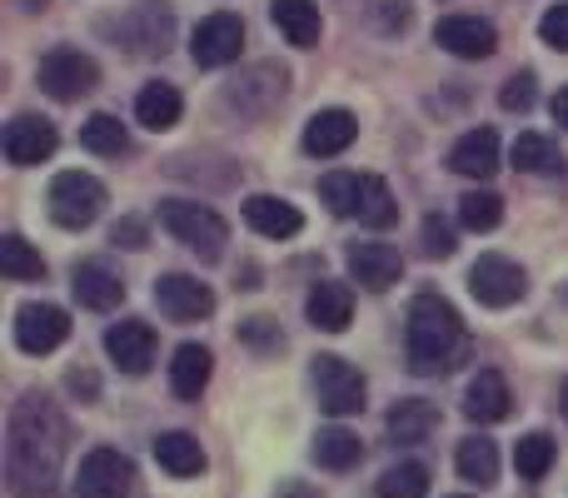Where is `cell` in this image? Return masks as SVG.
I'll return each instance as SVG.
<instances>
[{
  "instance_id": "cell-1",
  "label": "cell",
  "mask_w": 568,
  "mask_h": 498,
  "mask_svg": "<svg viewBox=\"0 0 568 498\" xmlns=\"http://www.w3.org/2000/svg\"><path fill=\"white\" fill-rule=\"evenodd\" d=\"M65 449H70V424L40 394L10 409L6 424V479L16 498H50L60 489V469H65Z\"/></svg>"
},
{
  "instance_id": "cell-2",
  "label": "cell",
  "mask_w": 568,
  "mask_h": 498,
  "mask_svg": "<svg viewBox=\"0 0 568 498\" xmlns=\"http://www.w3.org/2000/svg\"><path fill=\"white\" fill-rule=\"evenodd\" d=\"M404 354H409L414 374H449L464 354V319L449 299L439 294H419L404 319Z\"/></svg>"
},
{
  "instance_id": "cell-3",
  "label": "cell",
  "mask_w": 568,
  "mask_h": 498,
  "mask_svg": "<svg viewBox=\"0 0 568 498\" xmlns=\"http://www.w3.org/2000/svg\"><path fill=\"white\" fill-rule=\"evenodd\" d=\"M320 195L339 220H359V225H369V230L394 225V215H399L389 185H384L379 175H359V170H334V175H324Z\"/></svg>"
},
{
  "instance_id": "cell-4",
  "label": "cell",
  "mask_w": 568,
  "mask_h": 498,
  "mask_svg": "<svg viewBox=\"0 0 568 498\" xmlns=\"http://www.w3.org/2000/svg\"><path fill=\"white\" fill-rule=\"evenodd\" d=\"M160 225L190 254H200V260H220V254H225L230 225L210 205H200V200H165V205H160Z\"/></svg>"
},
{
  "instance_id": "cell-5",
  "label": "cell",
  "mask_w": 568,
  "mask_h": 498,
  "mask_svg": "<svg viewBox=\"0 0 568 498\" xmlns=\"http://www.w3.org/2000/svg\"><path fill=\"white\" fill-rule=\"evenodd\" d=\"M45 205L60 230H85V225H95L100 210H105V185H100L95 175H85V170H60V175L50 180Z\"/></svg>"
},
{
  "instance_id": "cell-6",
  "label": "cell",
  "mask_w": 568,
  "mask_h": 498,
  "mask_svg": "<svg viewBox=\"0 0 568 498\" xmlns=\"http://www.w3.org/2000/svg\"><path fill=\"white\" fill-rule=\"evenodd\" d=\"M310 384H314V399H320V409L329 414V419H349V414L364 409V379L349 359H339V354H320V359L310 364Z\"/></svg>"
},
{
  "instance_id": "cell-7",
  "label": "cell",
  "mask_w": 568,
  "mask_h": 498,
  "mask_svg": "<svg viewBox=\"0 0 568 498\" xmlns=\"http://www.w3.org/2000/svg\"><path fill=\"white\" fill-rule=\"evenodd\" d=\"M36 80H40V90H45L50 100H65L70 105V100L90 95V90L100 85V65L90 55H80V50L60 45V50H50V55L40 60Z\"/></svg>"
},
{
  "instance_id": "cell-8",
  "label": "cell",
  "mask_w": 568,
  "mask_h": 498,
  "mask_svg": "<svg viewBox=\"0 0 568 498\" xmlns=\"http://www.w3.org/2000/svg\"><path fill=\"white\" fill-rule=\"evenodd\" d=\"M135 489V464L120 449H90L75 474V498H130Z\"/></svg>"
},
{
  "instance_id": "cell-9",
  "label": "cell",
  "mask_w": 568,
  "mask_h": 498,
  "mask_svg": "<svg viewBox=\"0 0 568 498\" xmlns=\"http://www.w3.org/2000/svg\"><path fill=\"white\" fill-rule=\"evenodd\" d=\"M469 289H474V299L489 304V309H509V304L524 299L529 280H524V270L514 260H504V254H479L469 270Z\"/></svg>"
},
{
  "instance_id": "cell-10",
  "label": "cell",
  "mask_w": 568,
  "mask_h": 498,
  "mask_svg": "<svg viewBox=\"0 0 568 498\" xmlns=\"http://www.w3.org/2000/svg\"><path fill=\"white\" fill-rule=\"evenodd\" d=\"M155 304L165 319L195 324V319H210V314H215V289H210L205 280H190V274H160Z\"/></svg>"
},
{
  "instance_id": "cell-11",
  "label": "cell",
  "mask_w": 568,
  "mask_h": 498,
  "mask_svg": "<svg viewBox=\"0 0 568 498\" xmlns=\"http://www.w3.org/2000/svg\"><path fill=\"white\" fill-rule=\"evenodd\" d=\"M240 50H245V20L230 16V10H220V16L200 20L195 40H190V55H195V65H205V70L240 60Z\"/></svg>"
},
{
  "instance_id": "cell-12",
  "label": "cell",
  "mask_w": 568,
  "mask_h": 498,
  "mask_svg": "<svg viewBox=\"0 0 568 498\" xmlns=\"http://www.w3.org/2000/svg\"><path fill=\"white\" fill-rule=\"evenodd\" d=\"M105 354L120 374H150L155 364V329L145 319H120L105 329Z\"/></svg>"
},
{
  "instance_id": "cell-13",
  "label": "cell",
  "mask_w": 568,
  "mask_h": 498,
  "mask_svg": "<svg viewBox=\"0 0 568 498\" xmlns=\"http://www.w3.org/2000/svg\"><path fill=\"white\" fill-rule=\"evenodd\" d=\"M0 145H6V160H10V165H40V160L55 155L60 135H55V125H50V120H40V115H16V120L6 125V135H0Z\"/></svg>"
},
{
  "instance_id": "cell-14",
  "label": "cell",
  "mask_w": 568,
  "mask_h": 498,
  "mask_svg": "<svg viewBox=\"0 0 568 498\" xmlns=\"http://www.w3.org/2000/svg\"><path fill=\"white\" fill-rule=\"evenodd\" d=\"M434 40L459 60H484L499 50V30L479 16H444L439 26H434Z\"/></svg>"
},
{
  "instance_id": "cell-15",
  "label": "cell",
  "mask_w": 568,
  "mask_h": 498,
  "mask_svg": "<svg viewBox=\"0 0 568 498\" xmlns=\"http://www.w3.org/2000/svg\"><path fill=\"white\" fill-rule=\"evenodd\" d=\"M65 339H70V319L55 304H26V309L16 314V344L26 354H50Z\"/></svg>"
},
{
  "instance_id": "cell-16",
  "label": "cell",
  "mask_w": 568,
  "mask_h": 498,
  "mask_svg": "<svg viewBox=\"0 0 568 498\" xmlns=\"http://www.w3.org/2000/svg\"><path fill=\"white\" fill-rule=\"evenodd\" d=\"M344 264H349V280H359L364 289L384 294L394 280L404 274V260L394 245H379V240H364V245H349V254H344Z\"/></svg>"
},
{
  "instance_id": "cell-17",
  "label": "cell",
  "mask_w": 568,
  "mask_h": 498,
  "mask_svg": "<svg viewBox=\"0 0 568 498\" xmlns=\"http://www.w3.org/2000/svg\"><path fill=\"white\" fill-rule=\"evenodd\" d=\"M449 170L454 175H464V180H489L494 170H499V135H494L489 125L459 135L454 140V150H449Z\"/></svg>"
},
{
  "instance_id": "cell-18",
  "label": "cell",
  "mask_w": 568,
  "mask_h": 498,
  "mask_svg": "<svg viewBox=\"0 0 568 498\" xmlns=\"http://www.w3.org/2000/svg\"><path fill=\"white\" fill-rule=\"evenodd\" d=\"M70 289H75V299L85 304V309H95V314H110V309H120L125 304V280L120 274H110L105 264H75V274H70Z\"/></svg>"
},
{
  "instance_id": "cell-19",
  "label": "cell",
  "mask_w": 568,
  "mask_h": 498,
  "mask_svg": "<svg viewBox=\"0 0 568 498\" xmlns=\"http://www.w3.org/2000/svg\"><path fill=\"white\" fill-rule=\"evenodd\" d=\"M304 314H310L314 329L344 334V329H349V319H354V294H349V284L320 280V284L310 289V304H304Z\"/></svg>"
},
{
  "instance_id": "cell-20",
  "label": "cell",
  "mask_w": 568,
  "mask_h": 498,
  "mask_svg": "<svg viewBox=\"0 0 568 498\" xmlns=\"http://www.w3.org/2000/svg\"><path fill=\"white\" fill-rule=\"evenodd\" d=\"M354 135H359V120H354L349 110H320V115L304 125V150L329 160V155H344V150L354 145Z\"/></svg>"
},
{
  "instance_id": "cell-21",
  "label": "cell",
  "mask_w": 568,
  "mask_h": 498,
  "mask_svg": "<svg viewBox=\"0 0 568 498\" xmlns=\"http://www.w3.org/2000/svg\"><path fill=\"white\" fill-rule=\"evenodd\" d=\"M509 384H504L499 369H479L469 379V389H464V414H469L474 424H499L509 419Z\"/></svg>"
},
{
  "instance_id": "cell-22",
  "label": "cell",
  "mask_w": 568,
  "mask_h": 498,
  "mask_svg": "<svg viewBox=\"0 0 568 498\" xmlns=\"http://www.w3.org/2000/svg\"><path fill=\"white\" fill-rule=\"evenodd\" d=\"M245 225L255 230V235H265V240H290V235H300L304 215L290 205V200L250 195V200H245Z\"/></svg>"
},
{
  "instance_id": "cell-23",
  "label": "cell",
  "mask_w": 568,
  "mask_h": 498,
  "mask_svg": "<svg viewBox=\"0 0 568 498\" xmlns=\"http://www.w3.org/2000/svg\"><path fill=\"white\" fill-rule=\"evenodd\" d=\"M210 374H215V359H210L205 344H180L175 359H170V389H175V399H200L210 384Z\"/></svg>"
},
{
  "instance_id": "cell-24",
  "label": "cell",
  "mask_w": 568,
  "mask_h": 498,
  "mask_svg": "<svg viewBox=\"0 0 568 498\" xmlns=\"http://www.w3.org/2000/svg\"><path fill=\"white\" fill-rule=\"evenodd\" d=\"M155 459H160V469H165L170 479H195V474H205V449H200V439L195 434H185V429L160 434Z\"/></svg>"
},
{
  "instance_id": "cell-25",
  "label": "cell",
  "mask_w": 568,
  "mask_h": 498,
  "mask_svg": "<svg viewBox=\"0 0 568 498\" xmlns=\"http://www.w3.org/2000/svg\"><path fill=\"white\" fill-rule=\"evenodd\" d=\"M275 26H280V35L290 40V45H300V50H310V45H320V35H324V20H320V6L314 0H275Z\"/></svg>"
},
{
  "instance_id": "cell-26",
  "label": "cell",
  "mask_w": 568,
  "mask_h": 498,
  "mask_svg": "<svg viewBox=\"0 0 568 498\" xmlns=\"http://www.w3.org/2000/svg\"><path fill=\"white\" fill-rule=\"evenodd\" d=\"M180 110H185V100H180V90L165 85V80H150V85L135 95V120H140L145 130H170V125H180Z\"/></svg>"
},
{
  "instance_id": "cell-27",
  "label": "cell",
  "mask_w": 568,
  "mask_h": 498,
  "mask_svg": "<svg viewBox=\"0 0 568 498\" xmlns=\"http://www.w3.org/2000/svg\"><path fill=\"white\" fill-rule=\"evenodd\" d=\"M454 469H459V479L474 484V489H489V484H499V449H494V439H484V434L464 439L459 454H454Z\"/></svg>"
},
{
  "instance_id": "cell-28",
  "label": "cell",
  "mask_w": 568,
  "mask_h": 498,
  "mask_svg": "<svg viewBox=\"0 0 568 498\" xmlns=\"http://www.w3.org/2000/svg\"><path fill=\"white\" fill-rule=\"evenodd\" d=\"M434 429H439V409L429 399H399L389 409V434L399 444H424Z\"/></svg>"
},
{
  "instance_id": "cell-29",
  "label": "cell",
  "mask_w": 568,
  "mask_h": 498,
  "mask_svg": "<svg viewBox=\"0 0 568 498\" xmlns=\"http://www.w3.org/2000/svg\"><path fill=\"white\" fill-rule=\"evenodd\" d=\"M359 454H364V444H359V434H349V429H320V439H314V464H320V469L344 474L359 464Z\"/></svg>"
},
{
  "instance_id": "cell-30",
  "label": "cell",
  "mask_w": 568,
  "mask_h": 498,
  "mask_svg": "<svg viewBox=\"0 0 568 498\" xmlns=\"http://www.w3.org/2000/svg\"><path fill=\"white\" fill-rule=\"evenodd\" d=\"M509 155H514V170H529V175H554V170H564V155L549 135H519Z\"/></svg>"
},
{
  "instance_id": "cell-31",
  "label": "cell",
  "mask_w": 568,
  "mask_h": 498,
  "mask_svg": "<svg viewBox=\"0 0 568 498\" xmlns=\"http://www.w3.org/2000/svg\"><path fill=\"white\" fill-rule=\"evenodd\" d=\"M0 274L16 284H30V280H45V260L40 250H30L20 235H6L0 240Z\"/></svg>"
},
{
  "instance_id": "cell-32",
  "label": "cell",
  "mask_w": 568,
  "mask_h": 498,
  "mask_svg": "<svg viewBox=\"0 0 568 498\" xmlns=\"http://www.w3.org/2000/svg\"><path fill=\"white\" fill-rule=\"evenodd\" d=\"M80 145H85L90 155H125L130 135H125V125H120L115 115H90L85 130H80Z\"/></svg>"
},
{
  "instance_id": "cell-33",
  "label": "cell",
  "mask_w": 568,
  "mask_h": 498,
  "mask_svg": "<svg viewBox=\"0 0 568 498\" xmlns=\"http://www.w3.org/2000/svg\"><path fill=\"white\" fill-rule=\"evenodd\" d=\"M514 469L519 479H544L554 469V439L549 434H524L519 449H514Z\"/></svg>"
},
{
  "instance_id": "cell-34",
  "label": "cell",
  "mask_w": 568,
  "mask_h": 498,
  "mask_svg": "<svg viewBox=\"0 0 568 498\" xmlns=\"http://www.w3.org/2000/svg\"><path fill=\"white\" fill-rule=\"evenodd\" d=\"M504 220V200L494 190H469L459 200V225L464 230H494Z\"/></svg>"
},
{
  "instance_id": "cell-35",
  "label": "cell",
  "mask_w": 568,
  "mask_h": 498,
  "mask_svg": "<svg viewBox=\"0 0 568 498\" xmlns=\"http://www.w3.org/2000/svg\"><path fill=\"white\" fill-rule=\"evenodd\" d=\"M429 494V469L424 464H394L379 479V498H424Z\"/></svg>"
},
{
  "instance_id": "cell-36",
  "label": "cell",
  "mask_w": 568,
  "mask_h": 498,
  "mask_svg": "<svg viewBox=\"0 0 568 498\" xmlns=\"http://www.w3.org/2000/svg\"><path fill=\"white\" fill-rule=\"evenodd\" d=\"M539 40H544L549 50H564V55H568V0H559V6L544 10V20H539Z\"/></svg>"
},
{
  "instance_id": "cell-37",
  "label": "cell",
  "mask_w": 568,
  "mask_h": 498,
  "mask_svg": "<svg viewBox=\"0 0 568 498\" xmlns=\"http://www.w3.org/2000/svg\"><path fill=\"white\" fill-rule=\"evenodd\" d=\"M459 250V240H454V225L439 215L424 220V254H434V260H449V254Z\"/></svg>"
},
{
  "instance_id": "cell-38",
  "label": "cell",
  "mask_w": 568,
  "mask_h": 498,
  "mask_svg": "<svg viewBox=\"0 0 568 498\" xmlns=\"http://www.w3.org/2000/svg\"><path fill=\"white\" fill-rule=\"evenodd\" d=\"M534 95H539L534 75H529V70H519V75H509V85L499 90V105H504V110H529Z\"/></svg>"
},
{
  "instance_id": "cell-39",
  "label": "cell",
  "mask_w": 568,
  "mask_h": 498,
  "mask_svg": "<svg viewBox=\"0 0 568 498\" xmlns=\"http://www.w3.org/2000/svg\"><path fill=\"white\" fill-rule=\"evenodd\" d=\"M115 245L140 250V245H145V225H140V220H120V225H115Z\"/></svg>"
},
{
  "instance_id": "cell-40",
  "label": "cell",
  "mask_w": 568,
  "mask_h": 498,
  "mask_svg": "<svg viewBox=\"0 0 568 498\" xmlns=\"http://www.w3.org/2000/svg\"><path fill=\"white\" fill-rule=\"evenodd\" d=\"M70 389L75 394H85V399H95V374H85V369H70Z\"/></svg>"
},
{
  "instance_id": "cell-41",
  "label": "cell",
  "mask_w": 568,
  "mask_h": 498,
  "mask_svg": "<svg viewBox=\"0 0 568 498\" xmlns=\"http://www.w3.org/2000/svg\"><path fill=\"white\" fill-rule=\"evenodd\" d=\"M554 120H559V125L568 130V85L559 90V95H554Z\"/></svg>"
},
{
  "instance_id": "cell-42",
  "label": "cell",
  "mask_w": 568,
  "mask_h": 498,
  "mask_svg": "<svg viewBox=\"0 0 568 498\" xmlns=\"http://www.w3.org/2000/svg\"><path fill=\"white\" fill-rule=\"evenodd\" d=\"M284 498H320V494H310V489H300V484H294V489H284Z\"/></svg>"
},
{
  "instance_id": "cell-43",
  "label": "cell",
  "mask_w": 568,
  "mask_h": 498,
  "mask_svg": "<svg viewBox=\"0 0 568 498\" xmlns=\"http://www.w3.org/2000/svg\"><path fill=\"white\" fill-rule=\"evenodd\" d=\"M564 419H568V384H564Z\"/></svg>"
}]
</instances>
